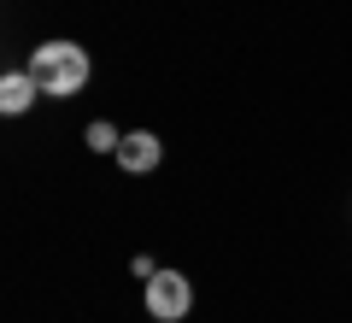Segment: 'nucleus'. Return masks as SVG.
<instances>
[{
  "instance_id": "nucleus-1",
  "label": "nucleus",
  "mask_w": 352,
  "mask_h": 323,
  "mask_svg": "<svg viewBox=\"0 0 352 323\" xmlns=\"http://www.w3.org/2000/svg\"><path fill=\"white\" fill-rule=\"evenodd\" d=\"M30 76H36L41 94L71 100V94L88 88V53L76 48V41H41V48L30 53Z\"/></svg>"
},
{
  "instance_id": "nucleus-2",
  "label": "nucleus",
  "mask_w": 352,
  "mask_h": 323,
  "mask_svg": "<svg viewBox=\"0 0 352 323\" xmlns=\"http://www.w3.org/2000/svg\"><path fill=\"white\" fill-rule=\"evenodd\" d=\"M188 306H194V282L182 271H159V276H147V311L159 323H182L188 317Z\"/></svg>"
},
{
  "instance_id": "nucleus-3",
  "label": "nucleus",
  "mask_w": 352,
  "mask_h": 323,
  "mask_svg": "<svg viewBox=\"0 0 352 323\" xmlns=\"http://www.w3.org/2000/svg\"><path fill=\"white\" fill-rule=\"evenodd\" d=\"M159 159H164V147H159V136H153V129H129L124 141H118V165H124V171H159Z\"/></svg>"
},
{
  "instance_id": "nucleus-4",
  "label": "nucleus",
  "mask_w": 352,
  "mask_h": 323,
  "mask_svg": "<svg viewBox=\"0 0 352 323\" xmlns=\"http://www.w3.org/2000/svg\"><path fill=\"white\" fill-rule=\"evenodd\" d=\"M36 94H41V88H36L30 71H6V76H0V112H6V118L30 112V100H36Z\"/></svg>"
},
{
  "instance_id": "nucleus-5",
  "label": "nucleus",
  "mask_w": 352,
  "mask_h": 323,
  "mask_svg": "<svg viewBox=\"0 0 352 323\" xmlns=\"http://www.w3.org/2000/svg\"><path fill=\"white\" fill-rule=\"evenodd\" d=\"M118 141H124V136H118L106 118H94V124H88V147H94V153H118Z\"/></svg>"
}]
</instances>
